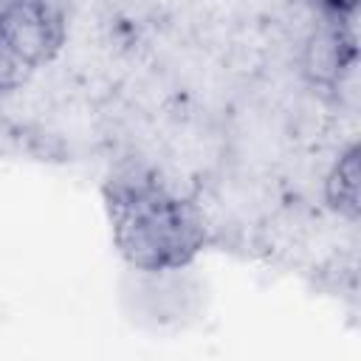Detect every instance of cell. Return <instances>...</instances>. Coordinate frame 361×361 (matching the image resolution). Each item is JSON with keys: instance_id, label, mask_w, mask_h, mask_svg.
Returning <instances> with one entry per match:
<instances>
[{"instance_id": "1", "label": "cell", "mask_w": 361, "mask_h": 361, "mask_svg": "<svg viewBox=\"0 0 361 361\" xmlns=\"http://www.w3.org/2000/svg\"><path fill=\"white\" fill-rule=\"evenodd\" d=\"M330 3H333V6H350L353 0H330Z\"/></svg>"}]
</instances>
